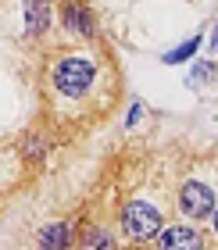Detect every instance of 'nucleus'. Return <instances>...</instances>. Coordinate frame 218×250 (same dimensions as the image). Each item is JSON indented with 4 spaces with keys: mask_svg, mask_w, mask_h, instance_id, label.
Wrapping results in <instances>:
<instances>
[{
    "mask_svg": "<svg viewBox=\"0 0 218 250\" xmlns=\"http://www.w3.org/2000/svg\"><path fill=\"white\" fill-rule=\"evenodd\" d=\"M43 150H47V146H43V136H29V140H25V157H29V161L40 157Z\"/></svg>",
    "mask_w": 218,
    "mask_h": 250,
    "instance_id": "9d476101",
    "label": "nucleus"
},
{
    "mask_svg": "<svg viewBox=\"0 0 218 250\" xmlns=\"http://www.w3.org/2000/svg\"><path fill=\"white\" fill-rule=\"evenodd\" d=\"M72 243V225L68 222H54L40 232V250H68Z\"/></svg>",
    "mask_w": 218,
    "mask_h": 250,
    "instance_id": "6e6552de",
    "label": "nucleus"
},
{
    "mask_svg": "<svg viewBox=\"0 0 218 250\" xmlns=\"http://www.w3.org/2000/svg\"><path fill=\"white\" fill-rule=\"evenodd\" d=\"M47 83L57 97L65 100H83L97 83V61L89 54H57L50 61Z\"/></svg>",
    "mask_w": 218,
    "mask_h": 250,
    "instance_id": "f257e3e1",
    "label": "nucleus"
},
{
    "mask_svg": "<svg viewBox=\"0 0 218 250\" xmlns=\"http://www.w3.org/2000/svg\"><path fill=\"white\" fill-rule=\"evenodd\" d=\"M47 29H50V0H25V25H22V32L29 40H40V36H47Z\"/></svg>",
    "mask_w": 218,
    "mask_h": 250,
    "instance_id": "423d86ee",
    "label": "nucleus"
},
{
    "mask_svg": "<svg viewBox=\"0 0 218 250\" xmlns=\"http://www.w3.org/2000/svg\"><path fill=\"white\" fill-rule=\"evenodd\" d=\"M211 47L218 50V25H215V32H211Z\"/></svg>",
    "mask_w": 218,
    "mask_h": 250,
    "instance_id": "ddd939ff",
    "label": "nucleus"
},
{
    "mask_svg": "<svg viewBox=\"0 0 218 250\" xmlns=\"http://www.w3.org/2000/svg\"><path fill=\"white\" fill-rule=\"evenodd\" d=\"M57 15H61V29L65 32H72V36H97V15H93V7L86 4V0H57Z\"/></svg>",
    "mask_w": 218,
    "mask_h": 250,
    "instance_id": "20e7f679",
    "label": "nucleus"
},
{
    "mask_svg": "<svg viewBox=\"0 0 218 250\" xmlns=\"http://www.w3.org/2000/svg\"><path fill=\"white\" fill-rule=\"evenodd\" d=\"M211 232H215V240H218V208L211 211Z\"/></svg>",
    "mask_w": 218,
    "mask_h": 250,
    "instance_id": "f8f14e48",
    "label": "nucleus"
},
{
    "mask_svg": "<svg viewBox=\"0 0 218 250\" xmlns=\"http://www.w3.org/2000/svg\"><path fill=\"white\" fill-rule=\"evenodd\" d=\"M215 75V64L208 61V64H197V72H193V79H190V83H200V79H211Z\"/></svg>",
    "mask_w": 218,
    "mask_h": 250,
    "instance_id": "9b49d317",
    "label": "nucleus"
},
{
    "mask_svg": "<svg viewBox=\"0 0 218 250\" xmlns=\"http://www.w3.org/2000/svg\"><path fill=\"white\" fill-rule=\"evenodd\" d=\"M197 50H200V36H193V40H186V43H182V47L168 50L161 61H165V64H182V61H190V58H193Z\"/></svg>",
    "mask_w": 218,
    "mask_h": 250,
    "instance_id": "1a4fd4ad",
    "label": "nucleus"
},
{
    "mask_svg": "<svg viewBox=\"0 0 218 250\" xmlns=\"http://www.w3.org/2000/svg\"><path fill=\"white\" fill-rule=\"evenodd\" d=\"M75 250H118L114 243V232L104 229V225H89V229L79 236V247Z\"/></svg>",
    "mask_w": 218,
    "mask_h": 250,
    "instance_id": "0eeeda50",
    "label": "nucleus"
},
{
    "mask_svg": "<svg viewBox=\"0 0 218 250\" xmlns=\"http://www.w3.org/2000/svg\"><path fill=\"white\" fill-rule=\"evenodd\" d=\"M129 250H143V247H129Z\"/></svg>",
    "mask_w": 218,
    "mask_h": 250,
    "instance_id": "4468645a",
    "label": "nucleus"
},
{
    "mask_svg": "<svg viewBox=\"0 0 218 250\" xmlns=\"http://www.w3.org/2000/svg\"><path fill=\"white\" fill-rule=\"evenodd\" d=\"M157 247L161 250H204L208 240H204V232L193 222H172L157 236Z\"/></svg>",
    "mask_w": 218,
    "mask_h": 250,
    "instance_id": "39448f33",
    "label": "nucleus"
},
{
    "mask_svg": "<svg viewBox=\"0 0 218 250\" xmlns=\"http://www.w3.org/2000/svg\"><path fill=\"white\" fill-rule=\"evenodd\" d=\"M215 208H218V200H215V189L208 183H200V179H186V183H182L179 211L186 214L190 222H208Z\"/></svg>",
    "mask_w": 218,
    "mask_h": 250,
    "instance_id": "7ed1b4c3",
    "label": "nucleus"
},
{
    "mask_svg": "<svg viewBox=\"0 0 218 250\" xmlns=\"http://www.w3.org/2000/svg\"><path fill=\"white\" fill-rule=\"evenodd\" d=\"M165 229V218L157 211V204L151 200H129L122 208V236L129 240L132 247H147L154 243Z\"/></svg>",
    "mask_w": 218,
    "mask_h": 250,
    "instance_id": "f03ea898",
    "label": "nucleus"
}]
</instances>
